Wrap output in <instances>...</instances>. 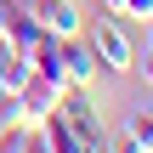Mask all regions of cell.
Masks as SVG:
<instances>
[{
  "mask_svg": "<svg viewBox=\"0 0 153 153\" xmlns=\"http://www.w3.org/2000/svg\"><path fill=\"white\" fill-rule=\"evenodd\" d=\"M85 45L97 51V62H102L108 74H131V68H136V45H131V34H125V17H114V11H102V17L85 28Z\"/></svg>",
  "mask_w": 153,
  "mask_h": 153,
  "instance_id": "obj_1",
  "label": "cell"
},
{
  "mask_svg": "<svg viewBox=\"0 0 153 153\" xmlns=\"http://www.w3.org/2000/svg\"><path fill=\"white\" fill-rule=\"evenodd\" d=\"M57 114L74 125V136H79L85 148H97V153H102V142H108V125H102L97 102L85 97V85H68V91H62V102H57Z\"/></svg>",
  "mask_w": 153,
  "mask_h": 153,
  "instance_id": "obj_2",
  "label": "cell"
},
{
  "mask_svg": "<svg viewBox=\"0 0 153 153\" xmlns=\"http://www.w3.org/2000/svg\"><path fill=\"white\" fill-rule=\"evenodd\" d=\"M17 11H28L45 34H57V40H68V34H79V11L68 6V0H11Z\"/></svg>",
  "mask_w": 153,
  "mask_h": 153,
  "instance_id": "obj_3",
  "label": "cell"
},
{
  "mask_svg": "<svg viewBox=\"0 0 153 153\" xmlns=\"http://www.w3.org/2000/svg\"><path fill=\"white\" fill-rule=\"evenodd\" d=\"M62 91H68V85H57V79H45V74H28V79H23V91H17L23 119H45V114H57Z\"/></svg>",
  "mask_w": 153,
  "mask_h": 153,
  "instance_id": "obj_4",
  "label": "cell"
},
{
  "mask_svg": "<svg viewBox=\"0 0 153 153\" xmlns=\"http://www.w3.org/2000/svg\"><path fill=\"white\" fill-rule=\"evenodd\" d=\"M62 74H68V85H91V79L102 74V62H97V51L85 45V34H68V40H62Z\"/></svg>",
  "mask_w": 153,
  "mask_h": 153,
  "instance_id": "obj_5",
  "label": "cell"
},
{
  "mask_svg": "<svg viewBox=\"0 0 153 153\" xmlns=\"http://www.w3.org/2000/svg\"><path fill=\"white\" fill-rule=\"evenodd\" d=\"M28 74H34V62L0 40V91H23V79H28Z\"/></svg>",
  "mask_w": 153,
  "mask_h": 153,
  "instance_id": "obj_6",
  "label": "cell"
},
{
  "mask_svg": "<svg viewBox=\"0 0 153 153\" xmlns=\"http://www.w3.org/2000/svg\"><path fill=\"white\" fill-rule=\"evenodd\" d=\"M125 131H131V136H136V142H142V148L153 153V108H148V102L125 114Z\"/></svg>",
  "mask_w": 153,
  "mask_h": 153,
  "instance_id": "obj_7",
  "label": "cell"
},
{
  "mask_svg": "<svg viewBox=\"0 0 153 153\" xmlns=\"http://www.w3.org/2000/svg\"><path fill=\"white\" fill-rule=\"evenodd\" d=\"M17 153H51L45 131H40V119H28V125H23V148H17Z\"/></svg>",
  "mask_w": 153,
  "mask_h": 153,
  "instance_id": "obj_8",
  "label": "cell"
},
{
  "mask_svg": "<svg viewBox=\"0 0 153 153\" xmlns=\"http://www.w3.org/2000/svg\"><path fill=\"white\" fill-rule=\"evenodd\" d=\"M102 153H148L131 131H108V142H102Z\"/></svg>",
  "mask_w": 153,
  "mask_h": 153,
  "instance_id": "obj_9",
  "label": "cell"
},
{
  "mask_svg": "<svg viewBox=\"0 0 153 153\" xmlns=\"http://www.w3.org/2000/svg\"><path fill=\"white\" fill-rule=\"evenodd\" d=\"M125 17H136V23H153V0H125Z\"/></svg>",
  "mask_w": 153,
  "mask_h": 153,
  "instance_id": "obj_10",
  "label": "cell"
},
{
  "mask_svg": "<svg viewBox=\"0 0 153 153\" xmlns=\"http://www.w3.org/2000/svg\"><path fill=\"white\" fill-rule=\"evenodd\" d=\"M136 74H142V79L153 85V51H148V57H136Z\"/></svg>",
  "mask_w": 153,
  "mask_h": 153,
  "instance_id": "obj_11",
  "label": "cell"
},
{
  "mask_svg": "<svg viewBox=\"0 0 153 153\" xmlns=\"http://www.w3.org/2000/svg\"><path fill=\"white\" fill-rule=\"evenodd\" d=\"M102 11H114V17H125V0H97Z\"/></svg>",
  "mask_w": 153,
  "mask_h": 153,
  "instance_id": "obj_12",
  "label": "cell"
},
{
  "mask_svg": "<svg viewBox=\"0 0 153 153\" xmlns=\"http://www.w3.org/2000/svg\"><path fill=\"white\" fill-rule=\"evenodd\" d=\"M6 23H11V0H0V34H6Z\"/></svg>",
  "mask_w": 153,
  "mask_h": 153,
  "instance_id": "obj_13",
  "label": "cell"
}]
</instances>
